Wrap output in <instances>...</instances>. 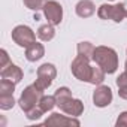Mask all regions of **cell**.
I'll list each match as a JSON object with an SVG mask.
<instances>
[{"label":"cell","instance_id":"cell-8","mask_svg":"<svg viewBox=\"0 0 127 127\" xmlns=\"http://www.w3.org/2000/svg\"><path fill=\"white\" fill-rule=\"evenodd\" d=\"M81 123L78 120V117H70V115H61V114H51L45 121L43 126H55V127H67V126H75L78 127Z\"/></svg>","mask_w":127,"mask_h":127},{"label":"cell","instance_id":"cell-2","mask_svg":"<svg viewBox=\"0 0 127 127\" xmlns=\"http://www.w3.org/2000/svg\"><path fill=\"white\" fill-rule=\"evenodd\" d=\"M42 93H43V91H42L40 88H37L34 84L26 87V88L23 90V93H21L20 100H18L20 108H21L24 112L33 109L34 106L39 105V102H40V99H42Z\"/></svg>","mask_w":127,"mask_h":127},{"label":"cell","instance_id":"cell-26","mask_svg":"<svg viewBox=\"0 0 127 127\" xmlns=\"http://www.w3.org/2000/svg\"><path fill=\"white\" fill-rule=\"evenodd\" d=\"M118 94H120L121 99L127 100V87H120V88H118Z\"/></svg>","mask_w":127,"mask_h":127},{"label":"cell","instance_id":"cell-3","mask_svg":"<svg viewBox=\"0 0 127 127\" xmlns=\"http://www.w3.org/2000/svg\"><path fill=\"white\" fill-rule=\"evenodd\" d=\"M97 15L100 20H112L114 23H121L126 18V3H118V5L103 3L99 8Z\"/></svg>","mask_w":127,"mask_h":127},{"label":"cell","instance_id":"cell-18","mask_svg":"<svg viewBox=\"0 0 127 127\" xmlns=\"http://www.w3.org/2000/svg\"><path fill=\"white\" fill-rule=\"evenodd\" d=\"M105 70L100 67V66H96L93 67V72H91V78H90V84L93 85H100L103 81H105Z\"/></svg>","mask_w":127,"mask_h":127},{"label":"cell","instance_id":"cell-17","mask_svg":"<svg viewBox=\"0 0 127 127\" xmlns=\"http://www.w3.org/2000/svg\"><path fill=\"white\" fill-rule=\"evenodd\" d=\"M37 106L43 112H49V111H52L54 106H57V100H55L54 96H42V99H40V102H39Z\"/></svg>","mask_w":127,"mask_h":127},{"label":"cell","instance_id":"cell-28","mask_svg":"<svg viewBox=\"0 0 127 127\" xmlns=\"http://www.w3.org/2000/svg\"><path fill=\"white\" fill-rule=\"evenodd\" d=\"M126 17H127V6H126Z\"/></svg>","mask_w":127,"mask_h":127},{"label":"cell","instance_id":"cell-22","mask_svg":"<svg viewBox=\"0 0 127 127\" xmlns=\"http://www.w3.org/2000/svg\"><path fill=\"white\" fill-rule=\"evenodd\" d=\"M43 114H45V112H43L39 106H34L33 109H30V111H27V112H26V117H27L30 121H36V120H39Z\"/></svg>","mask_w":127,"mask_h":127},{"label":"cell","instance_id":"cell-5","mask_svg":"<svg viewBox=\"0 0 127 127\" xmlns=\"http://www.w3.org/2000/svg\"><path fill=\"white\" fill-rule=\"evenodd\" d=\"M55 76H57L55 66L51 64V63H43V64L37 69V79H36L34 85L37 88H40L42 91H45L52 84V81L55 79Z\"/></svg>","mask_w":127,"mask_h":127},{"label":"cell","instance_id":"cell-7","mask_svg":"<svg viewBox=\"0 0 127 127\" xmlns=\"http://www.w3.org/2000/svg\"><path fill=\"white\" fill-rule=\"evenodd\" d=\"M43 14H45V18L48 20V23L52 26H58L63 20V8L55 0H48L45 3Z\"/></svg>","mask_w":127,"mask_h":127},{"label":"cell","instance_id":"cell-19","mask_svg":"<svg viewBox=\"0 0 127 127\" xmlns=\"http://www.w3.org/2000/svg\"><path fill=\"white\" fill-rule=\"evenodd\" d=\"M14 91H15V82L2 78V81H0V94L9 96V94H14Z\"/></svg>","mask_w":127,"mask_h":127},{"label":"cell","instance_id":"cell-24","mask_svg":"<svg viewBox=\"0 0 127 127\" xmlns=\"http://www.w3.org/2000/svg\"><path fill=\"white\" fill-rule=\"evenodd\" d=\"M115 82H117V87L120 88V87H127V72L124 70L123 73H120V76L115 79Z\"/></svg>","mask_w":127,"mask_h":127},{"label":"cell","instance_id":"cell-14","mask_svg":"<svg viewBox=\"0 0 127 127\" xmlns=\"http://www.w3.org/2000/svg\"><path fill=\"white\" fill-rule=\"evenodd\" d=\"M54 97H55V100H57V106L60 108V106H63L66 102H69V100L72 99V91H70L67 87H60V88L55 90Z\"/></svg>","mask_w":127,"mask_h":127},{"label":"cell","instance_id":"cell-23","mask_svg":"<svg viewBox=\"0 0 127 127\" xmlns=\"http://www.w3.org/2000/svg\"><path fill=\"white\" fill-rule=\"evenodd\" d=\"M9 64V55L6 49H0V67H6Z\"/></svg>","mask_w":127,"mask_h":127},{"label":"cell","instance_id":"cell-21","mask_svg":"<svg viewBox=\"0 0 127 127\" xmlns=\"http://www.w3.org/2000/svg\"><path fill=\"white\" fill-rule=\"evenodd\" d=\"M23 3H24L26 8H29V9L37 12V11L43 9V6H45V3H46V0H23Z\"/></svg>","mask_w":127,"mask_h":127},{"label":"cell","instance_id":"cell-4","mask_svg":"<svg viewBox=\"0 0 127 127\" xmlns=\"http://www.w3.org/2000/svg\"><path fill=\"white\" fill-rule=\"evenodd\" d=\"M72 73L76 79L82 81V82H90V78H91V72H93V67L90 66V60L82 57V55H76V58L72 61Z\"/></svg>","mask_w":127,"mask_h":127},{"label":"cell","instance_id":"cell-1","mask_svg":"<svg viewBox=\"0 0 127 127\" xmlns=\"http://www.w3.org/2000/svg\"><path fill=\"white\" fill-rule=\"evenodd\" d=\"M93 60L108 75L115 73L118 69V55H117L115 49H112L109 46H103V45L96 46L94 54H93Z\"/></svg>","mask_w":127,"mask_h":127},{"label":"cell","instance_id":"cell-16","mask_svg":"<svg viewBox=\"0 0 127 127\" xmlns=\"http://www.w3.org/2000/svg\"><path fill=\"white\" fill-rule=\"evenodd\" d=\"M76 49H78V55H82V57H85L88 60H93V54H94L93 43H90V42H79Z\"/></svg>","mask_w":127,"mask_h":127},{"label":"cell","instance_id":"cell-13","mask_svg":"<svg viewBox=\"0 0 127 127\" xmlns=\"http://www.w3.org/2000/svg\"><path fill=\"white\" fill-rule=\"evenodd\" d=\"M43 55H45V48H43L42 43L34 42V43H32L30 46L26 48V58H27L29 61H32V63L40 60Z\"/></svg>","mask_w":127,"mask_h":127},{"label":"cell","instance_id":"cell-15","mask_svg":"<svg viewBox=\"0 0 127 127\" xmlns=\"http://www.w3.org/2000/svg\"><path fill=\"white\" fill-rule=\"evenodd\" d=\"M55 36V30H54V26L52 24H43L37 29V37L43 42H49L51 39H54Z\"/></svg>","mask_w":127,"mask_h":127},{"label":"cell","instance_id":"cell-29","mask_svg":"<svg viewBox=\"0 0 127 127\" xmlns=\"http://www.w3.org/2000/svg\"><path fill=\"white\" fill-rule=\"evenodd\" d=\"M108 2H114V0H108Z\"/></svg>","mask_w":127,"mask_h":127},{"label":"cell","instance_id":"cell-10","mask_svg":"<svg viewBox=\"0 0 127 127\" xmlns=\"http://www.w3.org/2000/svg\"><path fill=\"white\" fill-rule=\"evenodd\" d=\"M0 75H2L3 79H9V81H12V82H15V84L21 82V79H23V76H24V75H23V70H21L17 64H12V63H9L6 67H3L2 72H0Z\"/></svg>","mask_w":127,"mask_h":127},{"label":"cell","instance_id":"cell-9","mask_svg":"<svg viewBox=\"0 0 127 127\" xmlns=\"http://www.w3.org/2000/svg\"><path fill=\"white\" fill-rule=\"evenodd\" d=\"M112 102V90L108 85H99L93 93V103L97 108H106Z\"/></svg>","mask_w":127,"mask_h":127},{"label":"cell","instance_id":"cell-27","mask_svg":"<svg viewBox=\"0 0 127 127\" xmlns=\"http://www.w3.org/2000/svg\"><path fill=\"white\" fill-rule=\"evenodd\" d=\"M126 72H127V58H126Z\"/></svg>","mask_w":127,"mask_h":127},{"label":"cell","instance_id":"cell-12","mask_svg":"<svg viewBox=\"0 0 127 127\" xmlns=\"http://www.w3.org/2000/svg\"><path fill=\"white\" fill-rule=\"evenodd\" d=\"M75 12L81 18H90L96 12V6L91 0H79L75 6Z\"/></svg>","mask_w":127,"mask_h":127},{"label":"cell","instance_id":"cell-6","mask_svg":"<svg viewBox=\"0 0 127 127\" xmlns=\"http://www.w3.org/2000/svg\"><path fill=\"white\" fill-rule=\"evenodd\" d=\"M12 40L21 48H27L36 42V34L29 26H17L12 30Z\"/></svg>","mask_w":127,"mask_h":127},{"label":"cell","instance_id":"cell-25","mask_svg":"<svg viewBox=\"0 0 127 127\" xmlns=\"http://www.w3.org/2000/svg\"><path fill=\"white\" fill-rule=\"evenodd\" d=\"M115 126H117V127H127V111L120 114V117L117 118Z\"/></svg>","mask_w":127,"mask_h":127},{"label":"cell","instance_id":"cell-20","mask_svg":"<svg viewBox=\"0 0 127 127\" xmlns=\"http://www.w3.org/2000/svg\"><path fill=\"white\" fill-rule=\"evenodd\" d=\"M15 105V99H14V94H9V96H3L0 94V109L3 111H8V109H12Z\"/></svg>","mask_w":127,"mask_h":127},{"label":"cell","instance_id":"cell-11","mask_svg":"<svg viewBox=\"0 0 127 127\" xmlns=\"http://www.w3.org/2000/svg\"><path fill=\"white\" fill-rule=\"evenodd\" d=\"M60 109L64 114L70 115V117H79L84 112V103L79 99H73L72 97L69 102H66L63 106H60Z\"/></svg>","mask_w":127,"mask_h":127}]
</instances>
